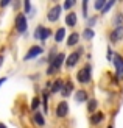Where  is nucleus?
I'll use <instances>...</instances> for the list:
<instances>
[{"label": "nucleus", "mask_w": 123, "mask_h": 128, "mask_svg": "<svg viewBox=\"0 0 123 128\" xmlns=\"http://www.w3.org/2000/svg\"><path fill=\"white\" fill-rule=\"evenodd\" d=\"M28 28V24H27V17H25L23 14H19L16 17V30L19 31V33H25Z\"/></svg>", "instance_id": "nucleus-1"}, {"label": "nucleus", "mask_w": 123, "mask_h": 128, "mask_svg": "<svg viewBox=\"0 0 123 128\" xmlns=\"http://www.w3.org/2000/svg\"><path fill=\"white\" fill-rule=\"evenodd\" d=\"M76 80H78L80 83H83V84L89 83L90 81V67L86 66L84 69H81L80 72H78V75H76Z\"/></svg>", "instance_id": "nucleus-2"}, {"label": "nucleus", "mask_w": 123, "mask_h": 128, "mask_svg": "<svg viewBox=\"0 0 123 128\" xmlns=\"http://www.w3.org/2000/svg\"><path fill=\"white\" fill-rule=\"evenodd\" d=\"M59 14H61V6H59V5H56V6H53V8L48 11L47 19H48L50 22H56L58 19H59Z\"/></svg>", "instance_id": "nucleus-3"}, {"label": "nucleus", "mask_w": 123, "mask_h": 128, "mask_svg": "<svg viewBox=\"0 0 123 128\" xmlns=\"http://www.w3.org/2000/svg\"><path fill=\"white\" fill-rule=\"evenodd\" d=\"M42 53V47H39V46H34V47H31L30 48V52L23 56V60L27 61V60H33V58H36V56H39Z\"/></svg>", "instance_id": "nucleus-4"}, {"label": "nucleus", "mask_w": 123, "mask_h": 128, "mask_svg": "<svg viewBox=\"0 0 123 128\" xmlns=\"http://www.w3.org/2000/svg\"><path fill=\"white\" fill-rule=\"evenodd\" d=\"M67 112H69V105H67V102H61V103L56 106V116H58V117H66Z\"/></svg>", "instance_id": "nucleus-5"}, {"label": "nucleus", "mask_w": 123, "mask_h": 128, "mask_svg": "<svg viewBox=\"0 0 123 128\" xmlns=\"http://www.w3.org/2000/svg\"><path fill=\"white\" fill-rule=\"evenodd\" d=\"M122 36H123V25L122 27H117L111 34H109V39H111V42H117L122 39Z\"/></svg>", "instance_id": "nucleus-6"}, {"label": "nucleus", "mask_w": 123, "mask_h": 128, "mask_svg": "<svg viewBox=\"0 0 123 128\" xmlns=\"http://www.w3.org/2000/svg\"><path fill=\"white\" fill-rule=\"evenodd\" d=\"M64 60H66V55H64V53H58V55L55 56V60L51 61V67H53V69H59V67L62 66Z\"/></svg>", "instance_id": "nucleus-7"}, {"label": "nucleus", "mask_w": 123, "mask_h": 128, "mask_svg": "<svg viewBox=\"0 0 123 128\" xmlns=\"http://www.w3.org/2000/svg\"><path fill=\"white\" fill-rule=\"evenodd\" d=\"M78 60H80V53L78 52H75V53H72L69 56V58L66 60V64H67V67H73L76 62H78Z\"/></svg>", "instance_id": "nucleus-8"}, {"label": "nucleus", "mask_w": 123, "mask_h": 128, "mask_svg": "<svg viewBox=\"0 0 123 128\" xmlns=\"http://www.w3.org/2000/svg\"><path fill=\"white\" fill-rule=\"evenodd\" d=\"M76 20H78V19H76V14H75V12H69V14L66 16V24L69 25V27H75V25H76Z\"/></svg>", "instance_id": "nucleus-9"}, {"label": "nucleus", "mask_w": 123, "mask_h": 128, "mask_svg": "<svg viewBox=\"0 0 123 128\" xmlns=\"http://www.w3.org/2000/svg\"><path fill=\"white\" fill-rule=\"evenodd\" d=\"M72 91H73V84H72L70 81H67L66 84L62 86V91H61V92H62V95H64V97H69Z\"/></svg>", "instance_id": "nucleus-10"}, {"label": "nucleus", "mask_w": 123, "mask_h": 128, "mask_svg": "<svg viewBox=\"0 0 123 128\" xmlns=\"http://www.w3.org/2000/svg\"><path fill=\"white\" fill-rule=\"evenodd\" d=\"M78 41H80V34L78 33H72L69 36V39H67V46L72 47V46H75V44H78Z\"/></svg>", "instance_id": "nucleus-11"}, {"label": "nucleus", "mask_w": 123, "mask_h": 128, "mask_svg": "<svg viewBox=\"0 0 123 128\" xmlns=\"http://www.w3.org/2000/svg\"><path fill=\"white\" fill-rule=\"evenodd\" d=\"M62 86H64L62 80H56V81L53 83V86H51V92H53V94H56V92L62 91Z\"/></svg>", "instance_id": "nucleus-12"}, {"label": "nucleus", "mask_w": 123, "mask_h": 128, "mask_svg": "<svg viewBox=\"0 0 123 128\" xmlns=\"http://www.w3.org/2000/svg\"><path fill=\"white\" fill-rule=\"evenodd\" d=\"M75 100L78 102V103H81V102H86V100H87V94L84 92V91H76V94H75Z\"/></svg>", "instance_id": "nucleus-13"}, {"label": "nucleus", "mask_w": 123, "mask_h": 128, "mask_svg": "<svg viewBox=\"0 0 123 128\" xmlns=\"http://www.w3.org/2000/svg\"><path fill=\"white\" fill-rule=\"evenodd\" d=\"M64 38H66V30H64V28H59V30L56 31V34H55V41H56V42H62Z\"/></svg>", "instance_id": "nucleus-14"}, {"label": "nucleus", "mask_w": 123, "mask_h": 128, "mask_svg": "<svg viewBox=\"0 0 123 128\" xmlns=\"http://www.w3.org/2000/svg\"><path fill=\"white\" fill-rule=\"evenodd\" d=\"M34 122L39 125V126H44L45 125V119H44V116L41 112H34Z\"/></svg>", "instance_id": "nucleus-15"}, {"label": "nucleus", "mask_w": 123, "mask_h": 128, "mask_svg": "<svg viewBox=\"0 0 123 128\" xmlns=\"http://www.w3.org/2000/svg\"><path fill=\"white\" fill-rule=\"evenodd\" d=\"M112 61H114V66H115V69H120V67H122V64H123V58H122L120 55H114Z\"/></svg>", "instance_id": "nucleus-16"}, {"label": "nucleus", "mask_w": 123, "mask_h": 128, "mask_svg": "<svg viewBox=\"0 0 123 128\" xmlns=\"http://www.w3.org/2000/svg\"><path fill=\"white\" fill-rule=\"evenodd\" d=\"M95 36V33H94V30H90V28H86V30H84L83 31V38H84V39H92V38Z\"/></svg>", "instance_id": "nucleus-17"}, {"label": "nucleus", "mask_w": 123, "mask_h": 128, "mask_svg": "<svg viewBox=\"0 0 123 128\" xmlns=\"http://www.w3.org/2000/svg\"><path fill=\"white\" fill-rule=\"evenodd\" d=\"M101 120H103V114L101 112H97V114H94V116H92L90 122H92V124H98V122H101Z\"/></svg>", "instance_id": "nucleus-18"}, {"label": "nucleus", "mask_w": 123, "mask_h": 128, "mask_svg": "<svg viewBox=\"0 0 123 128\" xmlns=\"http://www.w3.org/2000/svg\"><path fill=\"white\" fill-rule=\"evenodd\" d=\"M97 110V100H89V103H87V111L89 112H94Z\"/></svg>", "instance_id": "nucleus-19"}, {"label": "nucleus", "mask_w": 123, "mask_h": 128, "mask_svg": "<svg viewBox=\"0 0 123 128\" xmlns=\"http://www.w3.org/2000/svg\"><path fill=\"white\" fill-rule=\"evenodd\" d=\"M39 105H41V98H39V97H34L33 102H31V110L36 111L37 108H39Z\"/></svg>", "instance_id": "nucleus-20"}, {"label": "nucleus", "mask_w": 123, "mask_h": 128, "mask_svg": "<svg viewBox=\"0 0 123 128\" xmlns=\"http://www.w3.org/2000/svg\"><path fill=\"white\" fill-rule=\"evenodd\" d=\"M50 36H51V31H50L48 28H44L42 34H41V39H42V41H47V39H48Z\"/></svg>", "instance_id": "nucleus-21"}, {"label": "nucleus", "mask_w": 123, "mask_h": 128, "mask_svg": "<svg viewBox=\"0 0 123 128\" xmlns=\"http://www.w3.org/2000/svg\"><path fill=\"white\" fill-rule=\"evenodd\" d=\"M114 3H115V2H114V0H111V2H108V3L105 5V8H103V10H101V12H103V14H106V12H108L109 10H111V8H112V5H114Z\"/></svg>", "instance_id": "nucleus-22"}, {"label": "nucleus", "mask_w": 123, "mask_h": 128, "mask_svg": "<svg viewBox=\"0 0 123 128\" xmlns=\"http://www.w3.org/2000/svg\"><path fill=\"white\" fill-rule=\"evenodd\" d=\"M42 31H44V27H37L36 30H34V39H41V34H42Z\"/></svg>", "instance_id": "nucleus-23"}, {"label": "nucleus", "mask_w": 123, "mask_h": 128, "mask_svg": "<svg viewBox=\"0 0 123 128\" xmlns=\"http://www.w3.org/2000/svg\"><path fill=\"white\" fill-rule=\"evenodd\" d=\"M123 22V16L122 14H117L115 16V19H114V25H115V28L117 27H120V24Z\"/></svg>", "instance_id": "nucleus-24"}, {"label": "nucleus", "mask_w": 123, "mask_h": 128, "mask_svg": "<svg viewBox=\"0 0 123 128\" xmlns=\"http://www.w3.org/2000/svg\"><path fill=\"white\" fill-rule=\"evenodd\" d=\"M105 5H106L105 0H97V2H95V10H103Z\"/></svg>", "instance_id": "nucleus-25"}, {"label": "nucleus", "mask_w": 123, "mask_h": 128, "mask_svg": "<svg viewBox=\"0 0 123 128\" xmlns=\"http://www.w3.org/2000/svg\"><path fill=\"white\" fill-rule=\"evenodd\" d=\"M73 5H75V0H67V2L64 3V10H70Z\"/></svg>", "instance_id": "nucleus-26"}, {"label": "nucleus", "mask_w": 123, "mask_h": 128, "mask_svg": "<svg viewBox=\"0 0 123 128\" xmlns=\"http://www.w3.org/2000/svg\"><path fill=\"white\" fill-rule=\"evenodd\" d=\"M23 8H25V12H30V10H31V5H30V2H28V0L23 3Z\"/></svg>", "instance_id": "nucleus-27"}, {"label": "nucleus", "mask_w": 123, "mask_h": 128, "mask_svg": "<svg viewBox=\"0 0 123 128\" xmlns=\"http://www.w3.org/2000/svg\"><path fill=\"white\" fill-rule=\"evenodd\" d=\"M83 14L87 16V2H86V0L83 2Z\"/></svg>", "instance_id": "nucleus-28"}, {"label": "nucleus", "mask_w": 123, "mask_h": 128, "mask_svg": "<svg viewBox=\"0 0 123 128\" xmlns=\"http://www.w3.org/2000/svg\"><path fill=\"white\" fill-rule=\"evenodd\" d=\"M117 76L119 78H123V64H122L120 69H117Z\"/></svg>", "instance_id": "nucleus-29"}, {"label": "nucleus", "mask_w": 123, "mask_h": 128, "mask_svg": "<svg viewBox=\"0 0 123 128\" xmlns=\"http://www.w3.org/2000/svg\"><path fill=\"white\" fill-rule=\"evenodd\" d=\"M95 22H97V19H95V17H90V19H89V22H87V24H89V25H94Z\"/></svg>", "instance_id": "nucleus-30"}, {"label": "nucleus", "mask_w": 123, "mask_h": 128, "mask_svg": "<svg viewBox=\"0 0 123 128\" xmlns=\"http://www.w3.org/2000/svg\"><path fill=\"white\" fill-rule=\"evenodd\" d=\"M8 3H9V0H3V2L0 3V6H6V5H8Z\"/></svg>", "instance_id": "nucleus-31"}, {"label": "nucleus", "mask_w": 123, "mask_h": 128, "mask_svg": "<svg viewBox=\"0 0 123 128\" xmlns=\"http://www.w3.org/2000/svg\"><path fill=\"white\" fill-rule=\"evenodd\" d=\"M2 64H3V56H0V67H2Z\"/></svg>", "instance_id": "nucleus-32"}, {"label": "nucleus", "mask_w": 123, "mask_h": 128, "mask_svg": "<svg viewBox=\"0 0 123 128\" xmlns=\"http://www.w3.org/2000/svg\"><path fill=\"white\" fill-rule=\"evenodd\" d=\"M5 81H6L5 78H2V80H0V86H2V84H3V83H5Z\"/></svg>", "instance_id": "nucleus-33"}, {"label": "nucleus", "mask_w": 123, "mask_h": 128, "mask_svg": "<svg viewBox=\"0 0 123 128\" xmlns=\"http://www.w3.org/2000/svg\"><path fill=\"white\" fill-rule=\"evenodd\" d=\"M0 128H6V126H5V125H3V124H2V125H0Z\"/></svg>", "instance_id": "nucleus-34"}, {"label": "nucleus", "mask_w": 123, "mask_h": 128, "mask_svg": "<svg viewBox=\"0 0 123 128\" xmlns=\"http://www.w3.org/2000/svg\"><path fill=\"white\" fill-rule=\"evenodd\" d=\"M108 128H114V126H111V125H109V126H108Z\"/></svg>", "instance_id": "nucleus-35"}]
</instances>
